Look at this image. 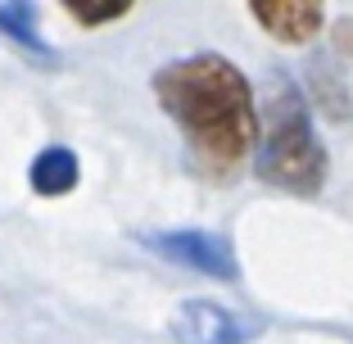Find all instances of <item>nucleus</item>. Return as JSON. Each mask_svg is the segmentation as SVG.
I'll use <instances>...</instances> for the list:
<instances>
[{
	"mask_svg": "<svg viewBox=\"0 0 353 344\" xmlns=\"http://www.w3.org/2000/svg\"><path fill=\"white\" fill-rule=\"evenodd\" d=\"M154 100L181 127L195 159L213 172L245 163L259 141V95L250 77L218 50L172 59L154 73Z\"/></svg>",
	"mask_w": 353,
	"mask_h": 344,
	"instance_id": "1",
	"label": "nucleus"
},
{
	"mask_svg": "<svg viewBox=\"0 0 353 344\" xmlns=\"http://www.w3.org/2000/svg\"><path fill=\"white\" fill-rule=\"evenodd\" d=\"M259 141H254V177L285 195H317L331 172L322 136L312 127V109L290 73H272L259 105Z\"/></svg>",
	"mask_w": 353,
	"mask_h": 344,
	"instance_id": "2",
	"label": "nucleus"
},
{
	"mask_svg": "<svg viewBox=\"0 0 353 344\" xmlns=\"http://www.w3.org/2000/svg\"><path fill=\"white\" fill-rule=\"evenodd\" d=\"M141 245L154 250L159 259L176 263V267H190L208 281H236L240 276V259L231 250V240L218 236V231L204 227H172V231H141Z\"/></svg>",
	"mask_w": 353,
	"mask_h": 344,
	"instance_id": "3",
	"label": "nucleus"
},
{
	"mask_svg": "<svg viewBox=\"0 0 353 344\" xmlns=\"http://www.w3.org/2000/svg\"><path fill=\"white\" fill-rule=\"evenodd\" d=\"M263 322L245 313H231L218 299H186L172 317V340L176 344H250L259 340Z\"/></svg>",
	"mask_w": 353,
	"mask_h": 344,
	"instance_id": "4",
	"label": "nucleus"
},
{
	"mask_svg": "<svg viewBox=\"0 0 353 344\" xmlns=\"http://www.w3.org/2000/svg\"><path fill=\"white\" fill-rule=\"evenodd\" d=\"M250 14L281 45H308L326 28V10L312 0H250Z\"/></svg>",
	"mask_w": 353,
	"mask_h": 344,
	"instance_id": "5",
	"label": "nucleus"
},
{
	"mask_svg": "<svg viewBox=\"0 0 353 344\" xmlns=\"http://www.w3.org/2000/svg\"><path fill=\"white\" fill-rule=\"evenodd\" d=\"M77 181H82V159H77L73 145H46L37 150L28 168V186L37 190L41 199H59V195H73Z\"/></svg>",
	"mask_w": 353,
	"mask_h": 344,
	"instance_id": "6",
	"label": "nucleus"
},
{
	"mask_svg": "<svg viewBox=\"0 0 353 344\" xmlns=\"http://www.w3.org/2000/svg\"><path fill=\"white\" fill-rule=\"evenodd\" d=\"M0 32H5L19 50L37 54V59H54V45L41 37V10L28 5V0H5V5H0Z\"/></svg>",
	"mask_w": 353,
	"mask_h": 344,
	"instance_id": "7",
	"label": "nucleus"
},
{
	"mask_svg": "<svg viewBox=\"0 0 353 344\" xmlns=\"http://www.w3.org/2000/svg\"><path fill=\"white\" fill-rule=\"evenodd\" d=\"M63 10H68L73 23H82V28H104V23L127 19L132 0H63Z\"/></svg>",
	"mask_w": 353,
	"mask_h": 344,
	"instance_id": "8",
	"label": "nucleus"
}]
</instances>
